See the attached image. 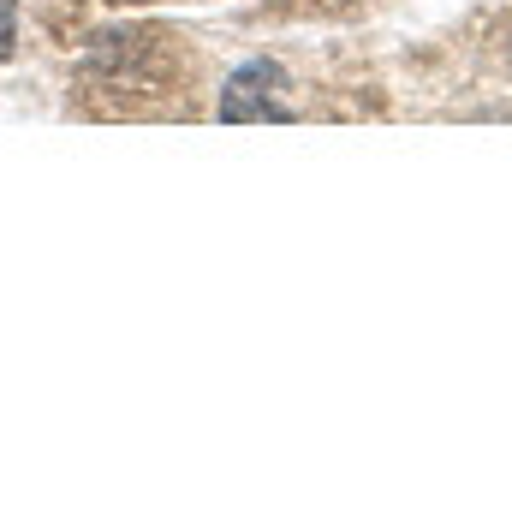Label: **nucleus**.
Instances as JSON below:
<instances>
[{"mask_svg":"<svg viewBox=\"0 0 512 506\" xmlns=\"http://www.w3.org/2000/svg\"><path fill=\"white\" fill-rule=\"evenodd\" d=\"M280 90H286V72L274 60H245L221 90V120H286L292 108L280 102Z\"/></svg>","mask_w":512,"mask_h":506,"instance_id":"1","label":"nucleus"},{"mask_svg":"<svg viewBox=\"0 0 512 506\" xmlns=\"http://www.w3.org/2000/svg\"><path fill=\"white\" fill-rule=\"evenodd\" d=\"M12 42H18V6H12V0H0V60L12 54Z\"/></svg>","mask_w":512,"mask_h":506,"instance_id":"2","label":"nucleus"}]
</instances>
